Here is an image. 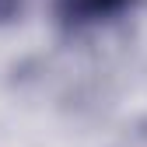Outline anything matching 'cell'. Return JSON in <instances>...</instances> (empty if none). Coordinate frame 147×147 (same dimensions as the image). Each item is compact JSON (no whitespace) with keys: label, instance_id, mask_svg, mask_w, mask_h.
I'll return each mask as SVG.
<instances>
[{"label":"cell","instance_id":"7a4b0ae2","mask_svg":"<svg viewBox=\"0 0 147 147\" xmlns=\"http://www.w3.org/2000/svg\"><path fill=\"white\" fill-rule=\"evenodd\" d=\"M25 7H28V0H0V28L14 25L25 14Z\"/></svg>","mask_w":147,"mask_h":147},{"label":"cell","instance_id":"6da1fadb","mask_svg":"<svg viewBox=\"0 0 147 147\" xmlns=\"http://www.w3.org/2000/svg\"><path fill=\"white\" fill-rule=\"evenodd\" d=\"M140 0H53V14L67 32H88L126 18Z\"/></svg>","mask_w":147,"mask_h":147}]
</instances>
